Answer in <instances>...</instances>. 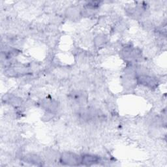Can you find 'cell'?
<instances>
[{"mask_svg":"<svg viewBox=\"0 0 167 167\" xmlns=\"http://www.w3.org/2000/svg\"><path fill=\"white\" fill-rule=\"evenodd\" d=\"M62 161L68 164H75V163L79 162L77 156L70 154H65L63 155V157H62Z\"/></svg>","mask_w":167,"mask_h":167,"instance_id":"obj_1","label":"cell"},{"mask_svg":"<svg viewBox=\"0 0 167 167\" xmlns=\"http://www.w3.org/2000/svg\"><path fill=\"white\" fill-rule=\"evenodd\" d=\"M98 161V158L95 157V156H91V155H85L83 157V159L82 160V162L83 163H94L95 162H97Z\"/></svg>","mask_w":167,"mask_h":167,"instance_id":"obj_2","label":"cell"}]
</instances>
